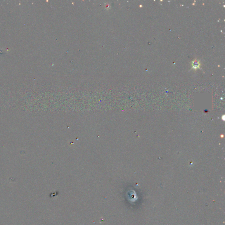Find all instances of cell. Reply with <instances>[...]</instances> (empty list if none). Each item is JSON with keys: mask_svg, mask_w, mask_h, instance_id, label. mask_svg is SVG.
I'll list each match as a JSON object with an SVG mask.
<instances>
[{"mask_svg": "<svg viewBox=\"0 0 225 225\" xmlns=\"http://www.w3.org/2000/svg\"><path fill=\"white\" fill-rule=\"evenodd\" d=\"M199 63L198 61H197L193 62V68H198V67L199 66Z\"/></svg>", "mask_w": 225, "mask_h": 225, "instance_id": "obj_1", "label": "cell"}]
</instances>
